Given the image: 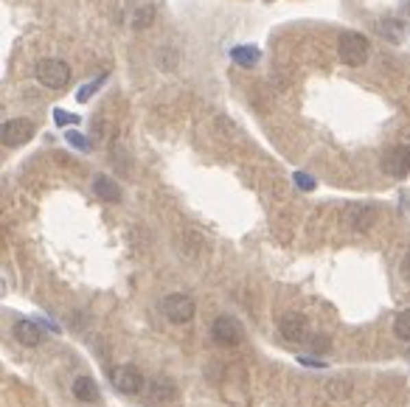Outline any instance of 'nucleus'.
<instances>
[{
	"mask_svg": "<svg viewBox=\"0 0 410 407\" xmlns=\"http://www.w3.org/2000/svg\"><path fill=\"white\" fill-rule=\"evenodd\" d=\"M337 51H340V60L348 65V68H360V65H365L368 62V40L363 37V34H357V32H346V34H340V40H337Z\"/></svg>",
	"mask_w": 410,
	"mask_h": 407,
	"instance_id": "f257e3e1",
	"label": "nucleus"
},
{
	"mask_svg": "<svg viewBox=\"0 0 410 407\" xmlns=\"http://www.w3.org/2000/svg\"><path fill=\"white\" fill-rule=\"evenodd\" d=\"M37 79H40V84L48 87V90H62V87L71 82V65L56 60V56H48V60L37 62Z\"/></svg>",
	"mask_w": 410,
	"mask_h": 407,
	"instance_id": "f03ea898",
	"label": "nucleus"
},
{
	"mask_svg": "<svg viewBox=\"0 0 410 407\" xmlns=\"http://www.w3.org/2000/svg\"><path fill=\"white\" fill-rule=\"evenodd\" d=\"M110 380H112V388L119 393H124V396H132V393L143 391V373L135 365H115L110 371Z\"/></svg>",
	"mask_w": 410,
	"mask_h": 407,
	"instance_id": "7ed1b4c3",
	"label": "nucleus"
},
{
	"mask_svg": "<svg viewBox=\"0 0 410 407\" xmlns=\"http://www.w3.org/2000/svg\"><path fill=\"white\" fill-rule=\"evenodd\" d=\"M160 309H163V314L169 317L171 323H189L191 317H194V301L189 298V295H183V293H171V295H166L163 301H160Z\"/></svg>",
	"mask_w": 410,
	"mask_h": 407,
	"instance_id": "20e7f679",
	"label": "nucleus"
},
{
	"mask_svg": "<svg viewBox=\"0 0 410 407\" xmlns=\"http://www.w3.org/2000/svg\"><path fill=\"white\" fill-rule=\"evenodd\" d=\"M0 138H3V147H23L34 138V124L28 119H12V121H3V130H0Z\"/></svg>",
	"mask_w": 410,
	"mask_h": 407,
	"instance_id": "39448f33",
	"label": "nucleus"
},
{
	"mask_svg": "<svg viewBox=\"0 0 410 407\" xmlns=\"http://www.w3.org/2000/svg\"><path fill=\"white\" fill-rule=\"evenodd\" d=\"M211 337H214V343H219L225 348L237 345V343H242V323L237 317H217L211 323Z\"/></svg>",
	"mask_w": 410,
	"mask_h": 407,
	"instance_id": "423d86ee",
	"label": "nucleus"
},
{
	"mask_svg": "<svg viewBox=\"0 0 410 407\" xmlns=\"http://www.w3.org/2000/svg\"><path fill=\"white\" fill-rule=\"evenodd\" d=\"M383 171L391 177H407L410 174V147H394L383 155Z\"/></svg>",
	"mask_w": 410,
	"mask_h": 407,
	"instance_id": "0eeeda50",
	"label": "nucleus"
},
{
	"mask_svg": "<svg viewBox=\"0 0 410 407\" xmlns=\"http://www.w3.org/2000/svg\"><path fill=\"white\" fill-rule=\"evenodd\" d=\"M278 332L284 334V340L289 343H298V340H306L309 334V323H306V317L298 314V312H287L278 317Z\"/></svg>",
	"mask_w": 410,
	"mask_h": 407,
	"instance_id": "6e6552de",
	"label": "nucleus"
},
{
	"mask_svg": "<svg viewBox=\"0 0 410 407\" xmlns=\"http://www.w3.org/2000/svg\"><path fill=\"white\" fill-rule=\"evenodd\" d=\"M14 340L20 345H28V348H34L43 343V329L34 323V321H17L14 323Z\"/></svg>",
	"mask_w": 410,
	"mask_h": 407,
	"instance_id": "1a4fd4ad",
	"label": "nucleus"
},
{
	"mask_svg": "<svg viewBox=\"0 0 410 407\" xmlns=\"http://www.w3.org/2000/svg\"><path fill=\"white\" fill-rule=\"evenodd\" d=\"M374 219H376V211L371 206H351L346 211V222H348V227H354V230H368L374 225Z\"/></svg>",
	"mask_w": 410,
	"mask_h": 407,
	"instance_id": "9d476101",
	"label": "nucleus"
},
{
	"mask_svg": "<svg viewBox=\"0 0 410 407\" xmlns=\"http://www.w3.org/2000/svg\"><path fill=\"white\" fill-rule=\"evenodd\" d=\"M93 191L104 202H119L121 199V186L115 183L112 177H107V174H96V177H93Z\"/></svg>",
	"mask_w": 410,
	"mask_h": 407,
	"instance_id": "9b49d317",
	"label": "nucleus"
},
{
	"mask_svg": "<svg viewBox=\"0 0 410 407\" xmlns=\"http://www.w3.org/2000/svg\"><path fill=\"white\" fill-rule=\"evenodd\" d=\"M230 60L242 68H253L261 60V51L256 45H237V48H230Z\"/></svg>",
	"mask_w": 410,
	"mask_h": 407,
	"instance_id": "f8f14e48",
	"label": "nucleus"
},
{
	"mask_svg": "<svg viewBox=\"0 0 410 407\" xmlns=\"http://www.w3.org/2000/svg\"><path fill=\"white\" fill-rule=\"evenodd\" d=\"M73 396L79 399V402H96L99 399V388H96V382L91 380V376H79V380H73Z\"/></svg>",
	"mask_w": 410,
	"mask_h": 407,
	"instance_id": "ddd939ff",
	"label": "nucleus"
},
{
	"mask_svg": "<svg viewBox=\"0 0 410 407\" xmlns=\"http://www.w3.org/2000/svg\"><path fill=\"white\" fill-rule=\"evenodd\" d=\"M174 393V385L166 380V376H155V380H152V385H149V396H152V402H166L169 396Z\"/></svg>",
	"mask_w": 410,
	"mask_h": 407,
	"instance_id": "4468645a",
	"label": "nucleus"
},
{
	"mask_svg": "<svg viewBox=\"0 0 410 407\" xmlns=\"http://www.w3.org/2000/svg\"><path fill=\"white\" fill-rule=\"evenodd\" d=\"M379 34L388 42H402V25L399 20H379Z\"/></svg>",
	"mask_w": 410,
	"mask_h": 407,
	"instance_id": "2eb2a0df",
	"label": "nucleus"
},
{
	"mask_svg": "<svg viewBox=\"0 0 410 407\" xmlns=\"http://www.w3.org/2000/svg\"><path fill=\"white\" fill-rule=\"evenodd\" d=\"M394 334H396L399 340L410 343V309L399 312V317H396V321H394Z\"/></svg>",
	"mask_w": 410,
	"mask_h": 407,
	"instance_id": "dca6fc26",
	"label": "nucleus"
},
{
	"mask_svg": "<svg viewBox=\"0 0 410 407\" xmlns=\"http://www.w3.org/2000/svg\"><path fill=\"white\" fill-rule=\"evenodd\" d=\"M152 17H155V9H152V6H141L138 14H135V20H132V28H146V25L152 23Z\"/></svg>",
	"mask_w": 410,
	"mask_h": 407,
	"instance_id": "f3484780",
	"label": "nucleus"
},
{
	"mask_svg": "<svg viewBox=\"0 0 410 407\" xmlns=\"http://www.w3.org/2000/svg\"><path fill=\"white\" fill-rule=\"evenodd\" d=\"M65 138H68V143H71V147H76V149H82V152H87V149H91V143H87V138L84 135H79V132H65Z\"/></svg>",
	"mask_w": 410,
	"mask_h": 407,
	"instance_id": "a211bd4d",
	"label": "nucleus"
},
{
	"mask_svg": "<svg viewBox=\"0 0 410 407\" xmlns=\"http://www.w3.org/2000/svg\"><path fill=\"white\" fill-rule=\"evenodd\" d=\"M101 82H104V76H101V79H96V82H91L87 87H82V90L76 93V101H87V99H91V96L99 90V87H101Z\"/></svg>",
	"mask_w": 410,
	"mask_h": 407,
	"instance_id": "6ab92c4d",
	"label": "nucleus"
},
{
	"mask_svg": "<svg viewBox=\"0 0 410 407\" xmlns=\"http://www.w3.org/2000/svg\"><path fill=\"white\" fill-rule=\"evenodd\" d=\"M53 121L60 127H65V124H76L79 119H76V115H71V112H65V110H53Z\"/></svg>",
	"mask_w": 410,
	"mask_h": 407,
	"instance_id": "aec40b11",
	"label": "nucleus"
},
{
	"mask_svg": "<svg viewBox=\"0 0 410 407\" xmlns=\"http://www.w3.org/2000/svg\"><path fill=\"white\" fill-rule=\"evenodd\" d=\"M296 186H298V188H304V191H312V188H315L317 183H315V180L309 177V174H304V171H298V174H296Z\"/></svg>",
	"mask_w": 410,
	"mask_h": 407,
	"instance_id": "412c9836",
	"label": "nucleus"
},
{
	"mask_svg": "<svg viewBox=\"0 0 410 407\" xmlns=\"http://www.w3.org/2000/svg\"><path fill=\"white\" fill-rule=\"evenodd\" d=\"M402 275H405V278L410 281V253H407V256L402 258Z\"/></svg>",
	"mask_w": 410,
	"mask_h": 407,
	"instance_id": "4be33fe9",
	"label": "nucleus"
}]
</instances>
